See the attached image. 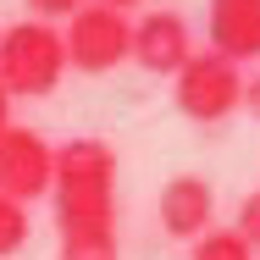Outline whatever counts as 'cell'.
<instances>
[{
    "instance_id": "1",
    "label": "cell",
    "mask_w": 260,
    "mask_h": 260,
    "mask_svg": "<svg viewBox=\"0 0 260 260\" xmlns=\"http://www.w3.org/2000/svg\"><path fill=\"white\" fill-rule=\"evenodd\" d=\"M50 205L61 238H100L116 233V150L105 139H67L55 144Z\"/></svg>"
},
{
    "instance_id": "2",
    "label": "cell",
    "mask_w": 260,
    "mask_h": 260,
    "mask_svg": "<svg viewBox=\"0 0 260 260\" xmlns=\"http://www.w3.org/2000/svg\"><path fill=\"white\" fill-rule=\"evenodd\" d=\"M67 78V45L55 22H17L0 34V89L6 94H55V83Z\"/></svg>"
},
{
    "instance_id": "3",
    "label": "cell",
    "mask_w": 260,
    "mask_h": 260,
    "mask_svg": "<svg viewBox=\"0 0 260 260\" xmlns=\"http://www.w3.org/2000/svg\"><path fill=\"white\" fill-rule=\"evenodd\" d=\"M238 94H244V72L233 61H221L216 50H194L177 72H172V100L188 122L200 127H216L238 111Z\"/></svg>"
},
{
    "instance_id": "4",
    "label": "cell",
    "mask_w": 260,
    "mask_h": 260,
    "mask_svg": "<svg viewBox=\"0 0 260 260\" xmlns=\"http://www.w3.org/2000/svg\"><path fill=\"white\" fill-rule=\"evenodd\" d=\"M61 45H67V67H72V72H89V78H100V72H111L116 61H127L133 22H127L122 11L100 6V0H89V6H78V11L67 17V28H61Z\"/></svg>"
},
{
    "instance_id": "5",
    "label": "cell",
    "mask_w": 260,
    "mask_h": 260,
    "mask_svg": "<svg viewBox=\"0 0 260 260\" xmlns=\"http://www.w3.org/2000/svg\"><path fill=\"white\" fill-rule=\"evenodd\" d=\"M50 172H55V144L39 127H6L0 133V194L17 205L50 200Z\"/></svg>"
},
{
    "instance_id": "6",
    "label": "cell",
    "mask_w": 260,
    "mask_h": 260,
    "mask_svg": "<svg viewBox=\"0 0 260 260\" xmlns=\"http://www.w3.org/2000/svg\"><path fill=\"white\" fill-rule=\"evenodd\" d=\"M127 55L144 67V72H160V78H172L188 55H194V34H188V22H183V11H144L139 22H133V45Z\"/></svg>"
},
{
    "instance_id": "7",
    "label": "cell",
    "mask_w": 260,
    "mask_h": 260,
    "mask_svg": "<svg viewBox=\"0 0 260 260\" xmlns=\"http://www.w3.org/2000/svg\"><path fill=\"white\" fill-rule=\"evenodd\" d=\"M205 39L221 61H260V0H210Z\"/></svg>"
},
{
    "instance_id": "8",
    "label": "cell",
    "mask_w": 260,
    "mask_h": 260,
    "mask_svg": "<svg viewBox=\"0 0 260 260\" xmlns=\"http://www.w3.org/2000/svg\"><path fill=\"white\" fill-rule=\"evenodd\" d=\"M160 227L172 238H200V233H210L216 227V188H210L205 177H194V172L172 177L160 188Z\"/></svg>"
},
{
    "instance_id": "9",
    "label": "cell",
    "mask_w": 260,
    "mask_h": 260,
    "mask_svg": "<svg viewBox=\"0 0 260 260\" xmlns=\"http://www.w3.org/2000/svg\"><path fill=\"white\" fill-rule=\"evenodd\" d=\"M28 238H34L28 205H17V200H6V194H0V260L22 255V249H28Z\"/></svg>"
},
{
    "instance_id": "10",
    "label": "cell",
    "mask_w": 260,
    "mask_h": 260,
    "mask_svg": "<svg viewBox=\"0 0 260 260\" xmlns=\"http://www.w3.org/2000/svg\"><path fill=\"white\" fill-rule=\"evenodd\" d=\"M188 260H255V249H249L233 227H210V233L194 238V255Z\"/></svg>"
},
{
    "instance_id": "11",
    "label": "cell",
    "mask_w": 260,
    "mask_h": 260,
    "mask_svg": "<svg viewBox=\"0 0 260 260\" xmlns=\"http://www.w3.org/2000/svg\"><path fill=\"white\" fill-rule=\"evenodd\" d=\"M55 260H122V249H116V233H100V238H61Z\"/></svg>"
},
{
    "instance_id": "12",
    "label": "cell",
    "mask_w": 260,
    "mask_h": 260,
    "mask_svg": "<svg viewBox=\"0 0 260 260\" xmlns=\"http://www.w3.org/2000/svg\"><path fill=\"white\" fill-rule=\"evenodd\" d=\"M233 233H238L249 249H260V188L244 200V205H238V227H233Z\"/></svg>"
},
{
    "instance_id": "13",
    "label": "cell",
    "mask_w": 260,
    "mask_h": 260,
    "mask_svg": "<svg viewBox=\"0 0 260 260\" xmlns=\"http://www.w3.org/2000/svg\"><path fill=\"white\" fill-rule=\"evenodd\" d=\"M78 6H89V0H28L34 22H50V17H72Z\"/></svg>"
},
{
    "instance_id": "14",
    "label": "cell",
    "mask_w": 260,
    "mask_h": 260,
    "mask_svg": "<svg viewBox=\"0 0 260 260\" xmlns=\"http://www.w3.org/2000/svg\"><path fill=\"white\" fill-rule=\"evenodd\" d=\"M238 111H249V116L260 122V72H255V78H244V94H238Z\"/></svg>"
},
{
    "instance_id": "15",
    "label": "cell",
    "mask_w": 260,
    "mask_h": 260,
    "mask_svg": "<svg viewBox=\"0 0 260 260\" xmlns=\"http://www.w3.org/2000/svg\"><path fill=\"white\" fill-rule=\"evenodd\" d=\"M100 6H111V11H122V17H127V11H139L144 0H100Z\"/></svg>"
},
{
    "instance_id": "16",
    "label": "cell",
    "mask_w": 260,
    "mask_h": 260,
    "mask_svg": "<svg viewBox=\"0 0 260 260\" xmlns=\"http://www.w3.org/2000/svg\"><path fill=\"white\" fill-rule=\"evenodd\" d=\"M6 127H11V94L0 89V133H6Z\"/></svg>"
}]
</instances>
